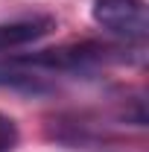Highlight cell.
I'll list each match as a JSON object with an SVG mask.
<instances>
[{"label": "cell", "instance_id": "6da1fadb", "mask_svg": "<svg viewBox=\"0 0 149 152\" xmlns=\"http://www.w3.org/2000/svg\"><path fill=\"white\" fill-rule=\"evenodd\" d=\"M93 20L126 41H143L149 32V15L143 0H93Z\"/></svg>", "mask_w": 149, "mask_h": 152}, {"label": "cell", "instance_id": "3957f363", "mask_svg": "<svg viewBox=\"0 0 149 152\" xmlns=\"http://www.w3.org/2000/svg\"><path fill=\"white\" fill-rule=\"evenodd\" d=\"M56 29V18L50 15H35V18H20V20H3L0 23V53L18 50L26 44H35L44 35Z\"/></svg>", "mask_w": 149, "mask_h": 152}, {"label": "cell", "instance_id": "7a4b0ae2", "mask_svg": "<svg viewBox=\"0 0 149 152\" xmlns=\"http://www.w3.org/2000/svg\"><path fill=\"white\" fill-rule=\"evenodd\" d=\"M0 88L41 96V94H50L56 88V82L50 73L29 64L23 56H15V58H0Z\"/></svg>", "mask_w": 149, "mask_h": 152}, {"label": "cell", "instance_id": "277c9868", "mask_svg": "<svg viewBox=\"0 0 149 152\" xmlns=\"http://www.w3.org/2000/svg\"><path fill=\"white\" fill-rule=\"evenodd\" d=\"M18 140H20V129H18V123H15L9 114L0 111V152H15Z\"/></svg>", "mask_w": 149, "mask_h": 152}]
</instances>
